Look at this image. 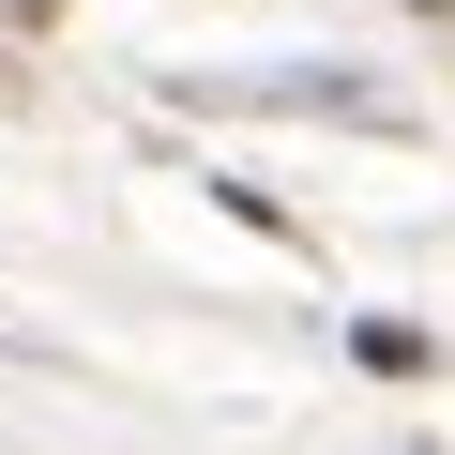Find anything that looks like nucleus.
Here are the masks:
<instances>
[{
	"mask_svg": "<svg viewBox=\"0 0 455 455\" xmlns=\"http://www.w3.org/2000/svg\"><path fill=\"white\" fill-rule=\"evenodd\" d=\"M410 16H455V0H410Z\"/></svg>",
	"mask_w": 455,
	"mask_h": 455,
	"instance_id": "3",
	"label": "nucleus"
},
{
	"mask_svg": "<svg viewBox=\"0 0 455 455\" xmlns=\"http://www.w3.org/2000/svg\"><path fill=\"white\" fill-rule=\"evenodd\" d=\"M182 92H228V107H304V122H379V92H349L334 61H274V76H182Z\"/></svg>",
	"mask_w": 455,
	"mask_h": 455,
	"instance_id": "1",
	"label": "nucleus"
},
{
	"mask_svg": "<svg viewBox=\"0 0 455 455\" xmlns=\"http://www.w3.org/2000/svg\"><path fill=\"white\" fill-rule=\"evenodd\" d=\"M349 349H364L379 379H425V334H410V319H349Z\"/></svg>",
	"mask_w": 455,
	"mask_h": 455,
	"instance_id": "2",
	"label": "nucleus"
}]
</instances>
